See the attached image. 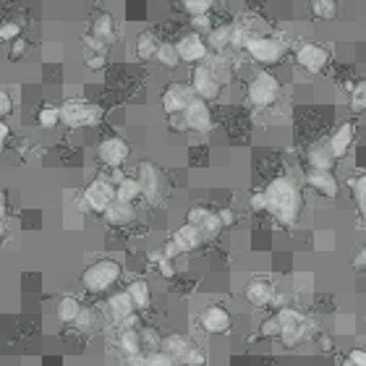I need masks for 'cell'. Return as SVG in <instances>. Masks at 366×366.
Listing matches in <instances>:
<instances>
[{
  "label": "cell",
  "mask_w": 366,
  "mask_h": 366,
  "mask_svg": "<svg viewBox=\"0 0 366 366\" xmlns=\"http://www.w3.org/2000/svg\"><path fill=\"white\" fill-rule=\"evenodd\" d=\"M26 50H29V42H26V40H24V37H16V40H13L11 42V61H19V58H24V55H26Z\"/></svg>",
  "instance_id": "obj_49"
},
{
  "label": "cell",
  "mask_w": 366,
  "mask_h": 366,
  "mask_svg": "<svg viewBox=\"0 0 366 366\" xmlns=\"http://www.w3.org/2000/svg\"><path fill=\"white\" fill-rule=\"evenodd\" d=\"M74 327L76 330H81V333H89V330L95 327V312H92V309H86V306H81L79 317L74 319Z\"/></svg>",
  "instance_id": "obj_41"
},
{
  "label": "cell",
  "mask_w": 366,
  "mask_h": 366,
  "mask_svg": "<svg viewBox=\"0 0 366 366\" xmlns=\"http://www.w3.org/2000/svg\"><path fill=\"white\" fill-rule=\"evenodd\" d=\"M351 264H353V269H366V244L358 248V251H356V257H353V262H351Z\"/></svg>",
  "instance_id": "obj_56"
},
{
  "label": "cell",
  "mask_w": 366,
  "mask_h": 366,
  "mask_svg": "<svg viewBox=\"0 0 366 366\" xmlns=\"http://www.w3.org/2000/svg\"><path fill=\"white\" fill-rule=\"evenodd\" d=\"M191 26H194V32H209L212 29V22H209V13L205 16H191Z\"/></svg>",
  "instance_id": "obj_50"
},
{
  "label": "cell",
  "mask_w": 366,
  "mask_h": 366,
  "mask_svg": "<svg viewBox=\"0 0 366 366\" xmlns=\"http://www.w3.org/2000/svg\"><path fill=\"white\" fill-rule=\"evenodd\" d=\"M79 312H81V303H79L76 296H63V299H58V303H55V317H58L61 324H74Z\"/></svg>",
  "instance_id": "obj_26"
},
{
  "label": "cell",
  "mask_w": 366,
  "mask_h": 366,
  "mask_svg": "<svg viewBox=\"0 0 366 366\" xmlns=\"http://www.w3.org/2000/svg\"><path fill=\"white\" fill-rule=\"evenodd\" d=\"M136 181L141 186V196L147 199V205L157 207L165 199V178H162L160 168L150 160H141L136 168Z\"/></svg>",
  "instance_id": "obj_7"
},
{
  "label": "cell",
  "mask_w": 366,
  "mask_h": 366,
  "mask_svg": "<svg viewBox=\"0 0 366 366\" xmlns=\"http://www.w3.org/2000/svg\"><path fill=\"white\" fill-rule=\"evenodd\" d=\"M168 123H170L173 131H178V134H183L186 129V120H183V113H178V116H168Z\"/></svg>",
  "instance_id": "obj_55"
},
{
  "label": "cell",
  "mask_w": 366,
  "mask_h": 366,
  "mask_svg": "<svg viewBox=\"0 0 366 366\" xmlns=\"http://www.w3.org/2000/svg\"><path fill=\"white\" fill-rule=\"evenodd\" d=\"M118 351L123 356H136V353H141V337H139V333L134 330V327H123L118 333Z\"/></svg>",
  "instance_id": "obj_29"
},
{
  "label": "cell",
  "mask_w": 366,
  "mask_h": 366,
  "mask_svg": "<svg viewBox=\"0 0 366 366\" xmlns=\"http://www.w3.org/2000/svg\"><path fill=\"white\" fill-rule=\"evenodd\" d=\"M13 113V97L8 89H0V120H6Z\"/></svg>",
  "instance_id": "obj_47"
},
{
  "label": "cell",
  "mask_w": 366,
  "mask_h": 366,
  "mask_svg": "<svg viewBox=\"0 0 366 366\" xmlns=\"http://www.w3.org/2000/svg\"><path fill=\"white\" fill-rule=\"evenodd\" d=\"M81 199H84L89 212L102 215V212L116 202V183L110 181V178H95V181L84 189V196H81Z\"/></svg>",
  "instance_id": "obj_10"
},
{
  "label": "cell",
  "mask_w": 366,
  "mask_h": 366,
  "mask_svg": "<svg viewBox=\"0 0 366 366\" xmlns=\"http://www.w3.org/2000/svg\"><path fill=\"white\" fill-rule=\"evenodd\" d=\"M139 337H141V351H144V348H150L152 353H154V351H160L162 335L157 333L154 327H144V330L139 333Z\"/></svg>",
  "instance_id": "obj_39"
},
{
  "label": "cell",
  "mask_w": 366,
  "mask_h": 366,
  "mask_svg": "<svg viewBox=\"0 0 366 366\" xmlns=\"http://www.w3.org/2000/svg\"><path fill=\"white\" fill-rule=\"evenodd\" d=\"M348 361L353 366H366V351L364 348H353V351L348 353Z\"/></svg>",
  "instance_id": "obj_53"
},
{
  "label": "cell",
  "mask_w": 366,
  "mask_h": 366,
  "mask_svg": "<svg viewBox=\"0 0 366 366\" xmlns=\"http://www.w3.org/2000/svg\"><path fill=\"white\" fill-rule=\"evenodd\" d=\"M8 136H11V129H8V123H6V120H0V152H3V147H6Z\"/></svg>",
  "instance_id": "obj_58"
},
{
  "label": "cell",
  "mask_w": 366,
  "mask_h": 366,
  "mask_svg": "<svg viewBox=\"0 0 366 366\" xmlns=\"http://www.w3.org/2000/svg\"><path fill=\"white\" fill-rule=\"evenodd\" d=\"M61 120L68 129H84V126H97L102 118V110L81 97H71L61 105Z\"/></svg>",
  "instance_id": "obj_4"
},
{
  "label": "cell",
  "mask_w": 366,
  "mask_h": 366,
  "mask_svg": "<svg viewBox=\"0 0 366 366\" xmlns=\"http://www.w3.org/2000/svg\"><path fill=\"white\" fill-rule=\"evenodd\" d=\"M120 275H123L120 262H116V259H97V262H92V264L84 269L81 285H84L89 293H105L120 280Z\"/></svg>",
  "instance_id": "obj_3"
},
{
  "label": "cell",
  "mask_w": 366,
  "mask_h": 366,
  "mask_svg": "<svg viewBox=\"0 0 366 366\" xmlns=\"http://www.w3.org/2000/svg\"><path fill=\"white\" fill-rule=\"evenodd\" d=\"M157 47H160V40H157V34L150 32V29L139 32L136 42H134V50H136V58H139V61H154Z\"/></svg>",
  "instance_id": "obj_25"
},
{
  "label": "cell",
  "mask_w": 366,
  "mask_h": 366,
  "mask_svg": "<svg viewBox=\"0 0 366 366\" xmlns=\"http://www.w3.org/2000/svg\"><path fill=\"white\" fill-rule=\"evenodd\" d=\"M183 120H186V129L194 131V134H209L215 129V118H212V110L205 100L194 97L191 105L183 110Z\"/></svg>",
  "instance_id": "obj_13"
},
{
  "label": "cell",
  "mask_w": 366,
  "mask_h": 366,
  "mask_svg": "<svg viewBox=\"0 0 366 366\" xmlns=\"http://www.w3.org/2000/svg\"><path fill=\"white\" fill-rule=\"evenodd\" d=\"M217 217H220V223H223V228L236 225V220H238L233 209H217Z\"/></svg>",
  "instance_id": "obj_52"
},
{
  "label": "cell",
  "mask_w": 366,
  "mask_h": 366,
  "mask_svg": "<svg viewBox=\"0 0 366 366\" xmlns=\"http://www.w3.org/2000/svg\"><path fill=\"white\" fill-rule=\"evenodd\" d=\"M264 199H267V212L280 225H296L303 209V196L299 183L288 178V175H278L267 183L264 189Z\"/></svg>",
  "instance_id": "obj_1"
},
{
  "label": "cell",
  "mask_w": 366,
  "mask_h": 366,
  "mask_svg": "<svg viewBox=\"0 0 366 366\" xmlns=\"http://www.w3.org/2000/svg\"><path fill=\"white\" fill-rule=\"evenodd\" d=\"M209 215V209H207V207H202V205H194L191 207V209H189V212H186V223H191V225H202V223H205V217Z\"/></svg>",
  "instance_id": "obj_44"
},
{
  "label": "cell",
  "mask_w": 366,
  "mask_h": 366,
  "mask_svg": "<svg viewBox=\"0 0 366 366\" xmlns=\"http://www.w3.org/2000/svg\"><path fill=\"white\" fill-rule=\"evenodd\" d=\"M340 366H353V364H351V361H348V358H345V361H343V364H340Z\"/></svg>",
  "instance_id": "obj_61"
},
{
  "label": "cell",
  "mask_w": 366,
  "mask_h": 366,
  "mask_svg": "<svg viewBox=\"0 0 366 366\" xmlns=\"http://www.w3.org/2000/svg\"><path fill=\"white\" fill-rule=\"evenodd\" d=\"M194 89L191 84H181V81H173L162 89L160 95V102H162V110H165V116H178L183 110L191 105V100H194Z\"/></svg>",
  "instance_id": "obj_11"
},
{
  "label": "cell",
  "mask_w": 366,
  "mask_h": 366,
  "mask_svg": "<svg viewBox=\"0 0 366 366\" xmlns=\"http://www.w3.org/2000/svg\"><path fill=\"white\" fill-rule=\"evenodd\" d=\"M246 301L251 303V306H257V309H262V306H269V303L275 301V285L269 280H264V278H257V280H251L246 285Z\"/></svg>",
  "instance_id": "obj_20"
},
{
  "label": "cell",
  "mask_w": 366,
  "mask_h": 366,
  "mask_svg": "<svg viewBox=\"0 0 366 366\" xmlns=\"http://www.w3.org/2000/svg\"><path fill=\"white\" fill-rule=\"evenodd\" d=\"M102 217H105V223L113 228H123L129 225V223H134L136 220V209H134V205H129V202H120V199H116L113 205L102 212Z\"/></svg>",
  "instance_id": "obj_21"
},
{
  "label": "cell",
  "mask_w": 366,
  "mask_h": 366,
  "mask_svg": "<svg viewBox=\"0 0 366 366\" xmlns=\"http://www.w3.org/2000/svg\"><path fill=\"white\" fill-rule=\"evenodd\" d=\"M37 123L42 126V129H55L58 123H61V110L58 108H42L37 113Z\"/></svg>",
  "instance_id": "obj_40"
},
{
  "label": "cell",
  "mask_w": 366,
  "mask_h": 366,
  "mask_svg": "<svg viewBox=\"0 0 366 366\" xmlns=\"http://www.w3.org/2000/svg\"><path fill=\"white\" fill-rule=\"evenodd\" d=\"M199 324H202V330L209 335H225L230 330V314H228L225 306H220V303H212V306H205L202 314H199Z\"/></svg>",
  "instance_id": "obj_15"
},
{
  "label": "cell",
  "mask_w": 366,
  "mask_h": 366,
  "mask_svg": "<svg viewBox=\"0 0 366 366\" xmlns=\"http://www.w3.org/2000/svg\"><path fill=\"white\" fill-rule=\"evenodd\" d=\"M293 55H296L299 68L312 76L324 74L327 65H330V58H333L330 47H327V45H319V42H301L296 47V53Z\"/></svg>",
  "instance_id": "obj_8"
},
{
  "label": "cell",
  "mask_w": 366,
  "mask_h": 366,
  "mask_svg": "<svg viewBox=\"0 0 366 366\" xmlns=\"http://www.w3.org/2000/svg\"><path fill=\"white\" fill-rule=\"evenodd\" d=\"M144 353H136V356H123V366H141L144 364Z\"/></svg>",
  "instance_id": "obj_57"
},
{
  "label": "cell",
  "mask_w": 366,
  "mask_h": 366,
  "mask_svg": "<svg viewBox=\"0 0 366 366\" xmlns=\"http://www.w3.org/2000/svg\"><path fill=\"white\" fill-rule=\"evenodd\" d=\"M92 37L95 40H100V42L105 45H113L116 40H118V26H116V19H113V13L108 11H100L95 13V19H92Z\"/></svg>",
  "instance_id": "obj_19"
},
{
  "label": "cell",
  "mask_w": 366,
  "mask_h": 366,
  "mask_svg": "<svg viewBox=\"0 0 366 366\" xmlns=\"http://www.w3.org/2000/svg\"><path fill=\"white\" fill-rule=\"evenodd\" d=\"M351 110L353 113H364L366 110V79L351 86Z\"/></svg>",
  "instance_id": "obj_35"
},
{
  "label": "cell",
  "mask_w": 366,
  "mask_h": 366,
  "mask_svg": "<svg viewBox=\"0 0 366 366\" xmlns=\"http://www.w3.org/2000/svg\"><path fill=\"white\" fill-rule=\"evenodd\" d=\"M134 312H136V306H134V301H131V296L126 291L113 293L108 299V314L118 324H123L129 317H134Z\"/></svg>",
  "instance_id": "obj_22"
},
{
  "label": "cell",
  "mask_w": 366,
  "mask_h": 366,
  "mask_svg": "<svg viewBox=\"0 0 366 366\" xmlns=\"http://www.w3.org/2000/svg\"><path fill=\"white\" fill-rule=\"evenodd\" d=\"M173 241L178 244V248H181L183 254H186V251H194V248H199L202 244H205L202 230H199L196 225H191V223H183V225L173 233Z\"/></svg>",
  "instance_id": "obj_23"
},
{
  "label": "cell",
  "mask_w": 366,
  "mask_h": 366,
  "mask_svg": "<svg viewBox=\"0 0 366 366\" xmlns=\"http://www.w3.org/2000/svg\"><path fill=\"white\" fill-rule=\"evenodd\" d=\"M275 317H278V322H280L283 345H285V348H293V345L301 343L303 335H306V317H303L299 309H293V306H283Z\"/></svg>",
  "instance_id": "obj_9"
},
{
  "label": "cell",
  "mask_w": 366,
  "mask_h": 366,
  "mask_svg": "<svg viewBox=\"0 0 366 366\" xmlns=\"http://www.w3.org/2000/svg\"><path fill=\"white\" fill-rule=\"evenodd\" d=\"M8 215V194L0 189V217Z\"/></svg>",
  "instance_id": "obj_59"
},
{
  "label": "cell",
  "mask_w": 366,
  "mask_h": 366,
  "mask_svg": "<svg viewBox=\"0 0 366 366\" xmlns=\"http://www.w3.org/2000/svg\"><path fill=\"white\" fill-rule=\"evenodd\" d=\"M335 330H337V333L351 335L356 330V317L353 314H340V317L335 319Z\"/></svg>",
  "instance_id": "obj_46"
},
{
  "label": "cell",
  "mask_w": 366,
  "mask_h": 366,
  "mask_svg": "<svg viewBox=\"0 0 366 366\" xmlns=\"http://www.w3.org/2000/svg\"><path fill=\"white\" fill-rule=\"evenodd\" d=\"M116 199L120 202H129L134 205L136 199H141V186L136 178H129V175H123L118 183H116Z\"/></svg>",
  "instance_id": "obj_31"
},
{
  "label": "cell",
  "mask_w": 366,
  "mask_h": 366,
  "mask_svg": "<svg viewBox=\"0 0 366 366\" xmlns=\"http://www.w3.org/2000/svg\"><path fill=\"white\" fill-rule=\"evenodd\" d=\"M199 230H202V238H205V241H212V238L220 236L225 228H223V223H220L217 212H212V209H209V215L205 217V223L199 225Z\"/></svg>",
  "instance_id": "obj_34"
},
{
  "label": "cell",
  "mask_w": 366,
  "mask_h": 366,
  "mask_svg": "<svg viewBox=\"0 0 366 366\" xmlns=\"http://www.w3.org/2000/svg\"><path fill=\"white\" fill-rule=\"evenodd\" d=\"M6 238V217H0V241Z\"/></svg>",
  "instance_id": "obj_60"
},
{
  "label": "cell",
  "mask_w": 366,
  "mask_h": 366,
  "mask_svg": "<svg viewBox=\"0 0 366 366\" xmlns=\"http://www.w3.org/2000/svg\"><path fill=\"white\" fill-rule=\"evenodd\" d=\"M191 89H194V95L199 100H205V102H212L223 95V79L217 74L215 65L209 63H196L191 68Z\"/></svg>",
  "instance_id": "obj_6"
},
{
  "label": "cell",
  "mask_w": 366,
  "mask_h": 366,
  "mask_svg": "<svg viewBox=\"0 0 366 366\" xmlns=\"http://www.w3.org/2000/svg\"><path fill=\"white\" fill-rule=\"evenodd\" d=\"M259 335L267 337V340L280 337V322H278V317H267V319L262 322V327H259Z\"/></svg>",
  "instance_id": "obj_42"
},
{
  "label": "cell",
  "mask_w": 366,
  "mask_h": 366,
  "mask_svg": "<svg viewBox=\"0 0 366 366\" xmlns=\"http://www.w3.org/2000/svg\"><path fill=\"white\" fill-rule=\"evenodd\" d=\"M131 154V147L126 139H120V136H108V139H102L97 144V157L102 165H108L110 170H116L120 168L123 162L129 160Z\"/></svg>",
  "instance_id": "obj_14"
},
{
  "label": "cell",
  "mask_w": 366,
  "mask_h": 366,
  "mask_svg": "<svg viewBox=\"0 0 366 366\" xmlns=\"http://www.w3.org/2000/svg\"><path fill=\"white\" fill-rule=\"evenodd\" d=\"M105 65H108V55L105 53H92L86 58V68L89 71H102Z\"/></svg>",
  "instance_id": "obj_48"
},
{
  "label": "cell",
  "mask_w": 366,
  "mask_h": 366,
  "mask_svg": "<svg viewBox=\"0 0 366 366\" xmlns=\"http://www.w3.org/2000/svg\"><path fill=\"white\" fill-rule=\"evenodd\" d=\"M335 162L337 160H335V154L327 141H314V144L306 147V165H309V170H333Z\"/></svg>",
  "instance_id": "obj_18"
},
{
  "label": "cell",
  "mask_w": 366,
  "mask_h": 366,
  "mask_svg": "<svg viewBox=\"0 0 366 366\" xmlns=\"http://www.w3.org/2000/svg\"><path fill=\"white\" fill-rule=\"evenodd\" d=\"M306 186L324 199H335L340 194V181L335 178L333 170H306Z\"/></svg>",
  "instance_id": "obj_16"
},
{
  "label": "cell",
  "mask_w": 366,
  "mask_h": 366,
  "mask_svg": "<svg viewBox=\"0 0 366 366\" xmlns=\"http://www.w3.org/2000/svg\"><path fill=\"white\" fill-rule=\"evenodd\" d=\"M189 340L183 337V335H178V333H170V335H165L162 337V343H160V351L162 353H168L173 358V361H178L183 353H186V348H189Z\"/></svg>",
  "instance_id": "obj_32"
},
{
  "label": "cell",
  "mask_w": 366,
  "mask_h": 366,
  "mask_svg": "<svg viewBox=\"0 0 366 366\" xmlns=\"http://www.w3.org/2000/svg\"><path fill=\"white\" fill-rule=\"evenodd\" d=\"M348 186H351V196H353L356 209H358L361 220L366 223V173H358V175H353V178L348 181Z\"/></svg>",
  "instance_id": "obj_28"
},
{
  "label": "cell",
  "mask_w": 366,
  "mask_h": 366,
  "mask_svg": "<svg viewBox=\"0 0 366 366\" xmlns=\"http://www.w3.org/2000/svg\"><path fill=\"white\" fill-rule=\"evenodd\" d=\"M160 251H162V257H168V259H175V257H178V254H183L181 248H178V244H175L173 238H170V241H168V244H165V246L160 248Z\"/></svg>",
  "instance_id": "obj_54"
},
{
  "label": "cell",
  "mask_w": 366,
  "mask_h": 366,
  "mask_svg": "<svg viewBox=\"0 0 366 366\" xmlns=\"http://www.w3.org/2000/svg\"><path fill=\"white\" fill-rule=\"evenodd\" d=\"M175 50H178V55H181V63H205V58L209 55V47H207V40L202 37L199 32H186L175 42Z\"/></svg>",
  "instance_id": "obj_12"
},
{
  "label": "cell",
  "mask_w": 366,
  "mask_h": 366,
  "mask_svg": "<svg viewBox=\"0 0 366 366\" xmlns=\"http://www.w3.org/2000/svg\"><path fill=\"white\" fill-rule=\"evenodd\" d=\"M16 37H22V26L16 22H6V24H0V40L3 42H13Z\"/></svg>",
  "instance_id": "obj_43"
},
{
  "label": "cell",
  "mask_w": 366,
  "mask_h": 366,
  "mask_svg": "<svg viewBox=\"0 0 366 366\" xmlns=\"http://www.w3.org/2000/svg\"><path fill=\"white\" fill-rule=\"evenodd\" d=\"M126 293L131 296V301L136 309H150L152 303V291H150V283L147 280H131Z\"/></svg>",
  "instance_id": "obj_30"
},
{
  "label": "cell",
  "mask_w": 366,
  "mask_h": 366,
  "mask_svg": "<svg viewBox=\"0 0 366 366\" xmlns=\"http://www.w3.org/2000/svg\"><path fill=\"white\" fill-rule=\"evenodd\" d=\"M248 58L259 65H278L288 53V42L278 34H254L244 47Z\"/></svg>",
  "instance_id": "obj_2"
},
{
  "label": "cell",
  "mask_w": 366,
  "mask_h": 366,
  "mask_svg": "<svg viewBox=\"0 0 366 366\" xmlns=\"http://www.w3.org/2000/svg\"><path fill=\"white\" fill-rule=\"evenodd\" d=\"M248 205H251V209H254V212H267V199H264V191H257V194H251Z\"/></svg>",
  "instance_id": "obj_51"
},
{
  "label": "cell",
  "mask_w": 366,
  "mask_h": 366,
  "mask_svg": "<svg viewBox=\"0 0 366 366\" xmlns=\"http://www.w3.org/2000/svg\"><path fill=\"white\" fill-rule=\"evenodd\" d=\"M230 40H233V24H220V26H212L207 32V47L212 53H223L230 47Z\"/></svg>",
  "instance_id": "obj_24"
},
{
  "label": "cell",
  "mask_w": 366,
  "mask_h": 366,
  "mask_svg": "<svg viewBox=\"0 0 366 366\" xmlns=\"http://www.w3.org/2000/svg\"><path fill=\"white\" fill-rule=\"evenodd\" d=\"M353 139H356V123L353 120H343V123L333 131V136L327 139V144H330V150H333V154H335V160H343L345 154L351 152Z\"/></svg>",
  "instance_id": "obj_17"
},
{
  "label": "cell",
  "mask_w": 366,
  "mask_h": 366,
  "mask_svg": "<svg viewBox=\"0 0 366 366\" xmlns=\"http://www.w3.org/2000/svg\"><path fill=\"white\" fill-rule=\"evenodd\" d=\"M309 11L319 22H335L340 16V6L337 0H309Z\"/></svg>",
  "instance_id": "obj_27"
},
{
  "label": "cell",
  "mask_w": 366,
  "mask_h": 366,
  "mask_svg": "<svg viewBox=\"0 0 366 366\" xmlns=\"http://www.w3.org/2000/svg\"><path fill=\"white\" fill-rule=\"evenodd\" d=\"M150 259L157 264V269H160V275L165 278V280H173V278H175V259L162 257V251H154Z\"/></svg>",
  "instance_id": "obj_38"
},
{
  "label": "cell",
  "mask_w": 366,
  "mask_h": 366,
  "mask_svg": "<svg viewBox=\"0 0 366 366\" xmlns=\"http://www.w3.org/2000/svg\"><path fill=\"white\" fill-rule=\"evenodd\" d=\"M141 366H175V361H173L168 353L154 351V353H150L147 358H144V364H141Z\"/></svg>",
  "instance_id": "obj_45"
},
{
  "label": "cell",
  "mask_w": 366,
  "mask_h": 366,
  "mask_svg": "<svg viewBox=\"0 0 366 366\" xmlns=\"http://www.w3.org/2000/svg\"><path fill=\"white\" fill-rule=\"evenodd\" d=\"M215 0H181V8L189 16H205V13L212 11Z\"/></svg>",
  "instance_id": "obj_36"
},
{
  "label": "cell",
  "mask_w": 366,
  "mask_h": 366,
  "mask_svg": "<svg viewBox=\"0 0 366 366\" xmlns=\"http://www.w3.org/2000/svg\"><path fill=\"white\" fill-rule=\"evenodd\" d=\"M175 364H181V366H205L207 364V356L202 348H196V345H189L186 348V353L175 361Z\"/></svg>",
  "instance_id": "obj_37"
},
{
  "label": "cell",
  "mask_w": 366,
  "mask_h": 366,
  "mask_svg": "<svg viewBox=\"0 0 366 366\" xmlns=\"http://www.w3.org/2000/svg\"><path fill=\"white\" fill-rule=\"evenodd\" d=\"M280 92L283 86L278 76L269 74V71H259V74H254V79L248 81L246 97L254 108H269V105H275V102L280 100Z\"/></svg>",
  "instance_id": "obj_5"
},
{
  "label": "cell",
  "mask_w": 366,
  "mask_h": 366,
  "mask_svg": "<svg viewBox=\"0 0 366 366\" xmlns=\"http://www.w3.org/2000/svg\"><path fill=\"white\" fill-rule=\"evenodd\" d=\"M154 61H157L162 68L173 71V68H178V65H181V55H178V50H175V45L173 42H160Z\"/></svg>",
  "instance_id": "obj_33"
}]
</instances>
